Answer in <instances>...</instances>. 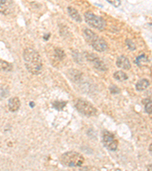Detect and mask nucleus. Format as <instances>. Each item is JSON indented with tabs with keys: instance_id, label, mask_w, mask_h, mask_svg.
<instances>
[{
	"instance_id": "1",
	"label": "nucleus",
	"mask_w": 152,
	"mask_h": 171,
	"mask_svg": "<svg viewBox=\"0 0 152 171\" xmlns=\"http://www.w3.org/2000/svg\"><path fill=\"white\" fill-rule=\"evenodd\" d=\"M25 68L30 73L38 75L43 69L42 59L38 52L32 48H27L23 53Z\"/></svg>"
},
{
	"instance_id": "2",
	"label": "nucleus",
	"mask_w": 152,
	"mask_h": 171,
	"mask_svg": "<svg viewBox=\"0 0 152 171\" xmlns=\"http://www.w3.org/2000/svg\"><path fill=\"white\" fill-rule=\"evenodd\" d=\"M83 34L86 41L91 45L96 51L102 53L108 50V45L107 42L103 38H101L99 36L90 29L85 28L83 30Z\"/></svg>"
},
{
	"instance_id": "3",
	"label": "nucleus",
	"mask_w": 152,
	"mask_h": 171,
	"mask_svg": "<svg viewBox=\"0 0 152 171\" xmlns=\"http://www.w3.org/2000/svg\"><path fill=\"white\" fill-rule=\"evenodd\" d=\"M60 160L61 163L68 167H80L83 165L85 158L80 153L68 151L61 156Z\"/></svg>"
},
{
	"instance_id": "4",
	"label": "nucleus",
	"mask_w": 152,
	"mask_h": 171,
	"mask_svg": "<svg viewBox=\"0 0 152 171\" xmlns=\"http://www.w3.org/2000/svg\"><path fill=\"white\" fill-rule=\"evenodd\" d=\"M77 110L85 117H95L97 114V109L88 101L85 100H78L75 104Z\"/></svg>"
},
{
	"instance_id": "5",
	"label": "nucleus",
	"mask_w": 152,
	"mask_h": 171,
	"mask_svg": "<svg viewBox=\"0 0 152 171\" xmlns=\"http://www.w3.org/2000/svg\"><path fill=\"white\" fill-rule=\"evenodd\" d=\"M85 20L88 25L94 28L100 30H103L105 28L106 22L104 18L93 14L91 11H87L85 13Z\"/></svg>"
},
{
	"instance_id": "6",
	"label": "nucleus",
	"mask_w": 152,
	"mask_h": 171,
	"mask_svg": "<svg viewBox=\"0 0 152 171\" xmlns=\"http://www.w3.org/2000/svg\"><path fill=\"white\" fill-rule=\"evenodd\" d=\"M102 141L104 147L108 150L114 151L117 150L118 148V141L116 138L115 135L112 132L107 130H104L102 133Z\"/></svg>"
},
{
	"instance_id": "7",
	"label": "nucleus",
	"mask_w": 152,
	"mask_h": 171,
	"mask_svg": "<svg viewBox=\"0 0 152 171\" xmlns=\"http://www.w3.org/2000/svg\"><path fill=\"white\" fill-rule=\"evenodd\" d=\"M85 54L87 60L89 61L90 63L93 65L94 68H95L98 70L101 71V72H105V71L107 70V67L105 65V63L96 55L90 53H85Z\"/></svg>"
},
{
	"instance_id": "8",
	"label": "nucleus",
	"mask_w": 152,
	"mask_h": 171,
	"mask_svg": "<svg viewBox=\"0 0 152 171\" xmlns=\"http://www.w3.org/2000/svg\"><path fill=\"white\" fill-rule=\"evenodd\" d=\"M14 11V3L12 0H0V13L2 14H10Z\"/></svg>"
},
{
	"instance_id": "9",
	"label": "nucleus",
	"mask_w": 152,
	"mask_h": 171,
	"mask_svg": "<svg viewBox=\"0 0 152 171\" xmlns=\"http://www.w3.org/2000/svg\"><path fill=\"white\" fill-rule=\"evenodd\" d=\"M117 67L123 69L124 70H129L131 69V63L127 57L125 56H120L116 60Z\"/></svg>"
},
{
	"instance_id": "10",
	"label": "nucleus",
	"mask_w": 152,
	"mask_h": 171,
	"mask_svg": "<svg viewBox=\"0 0 152 171\" xmlns=\"http://www.w3.org/2000/svg\"><path fill=\"white\" fill-rule=\"evenodd\" d=\"M21 107V101L17 97L10 98L8 101V109L11 112H16Z\"/></svg>"
},
{
	"instance_id": "11",
	"label": "nucleus",
	"mask_w": 152,
	"mask_h": 171,
	"mask_svg": "<svg viewBox=\"0 0 152 171\" xmlns=\"http://www.w3.org/2000/svg\"><path fill=\"white\" fill-rule=\"evenodd\" d=\"M68 13H69V16L74 20V21H77V22H82V18L79 13L75 8H72V7H68L67 8Z\"/></svg>"
},
{
	"instance_id": "12",
	"label": "nucleus",
	"mask_w": 152,
	"mask_h": 171,
	"mask_svg": "<svg viewBox=\"0 0 152 171\" xmlns=\"http://www.w3.org/2000/svg\"><path fill=\"white\" fill-rule=\"evenodd\" d=\"M150 85V82L147 79H141L135 85V89L138 91H142L147 89Z\"/></svg>"
},
{
	"instance_id": "13",
	"label": "nucleus",
	"mask_w": 152,
	"mask_h": 171,
	"mask_svg": "<svg viewBox=\"0 0 152 171\" xmlns=\"http://www.w3.org/2000/svg\"><path fill=\"white\" fill-rule=\"evenodd\" d=\"M69 77H70L71 80L75 82H79L81 81L82 79V74L80 71L76 70V69H72L69 71Z\"/></svg>"
},
{
	"instance_id": "14",
	"label": "nucleus",
	"mask_w": 152,
	"mask_h": 171,
	"mask_svg": "<svg viewBox=\"0 0 152 171\" xmlns=\"http://www.w3.org/2000/svg\"><path fill=\"white\" fill-rule=\"evenodd\" d=\"M13 69V66L11 63H8L6 61L0 59V71L1 72H11Z\"/></svg>"
},
{
	"instance_id": "15",
	"label": "nucleus",
	"mask_w": 152,
	"mask_h": 171,
	"mask_svg": "<svg viewBox=\"0 0 152 171\" xmlns=\"http://www.w3.org/2000/svg\"><path fill=\"white\" fill-rule=\"evenodd\" d=\"M113 78L119 82H124L128 79V75L123 71H117L113 74Z\"/></svg>"
},
{
	"instance_id": "16",
	"label": "nucleus",
	"mask_w": 152,
	"mask_h": 171,
	"mask_svg": "<svg viewBox=\"0 0 152 171\" xmlns=\"http://www.w3.org/2000/svg\"><path fill=\"white\" fill-rule=\"evenodd\" d=\"M142 103L144 104V110L147 114H151V101L149 99L144 100Z\"/></svg>"
},
{
	"instance_id": "17",
	"label": "nucleus",
	"mask_w": 152,
	"mask_h": 171,
	"mask_svg": "<svg viewBox=\"0 0 152 171\" xmlns=\"http://www.w3.org/2000/svg\"><path fill=\"white\" fill-rule=\"evenodd\" d=\"M55 56H56V58L57 59L62 61L65 58L66 55H65L64 51L62 49L56 48L55 49Z\"/></svg>"
},
{
	"instance_id": "18",
	"label": "nucleus",
	"mask_w": 152,
	"mask_h": 171,
	"mask_svg": "<svg viewBox=\"0 0 152 171\" xmlns=\"http://www.w3.org/2000/svg\"><path fill=\"white\" fill-rule=\"evenodd\" d=\"M66 105V102H64V101H55L53 103V107L56 110H63Z\"/></svg>"
},
{
	"instance_id": "19",
	"label": "nucleus",
	"mask_w": 152,
	"mask_h": 171,
	"mask_svg": "<svg viewBox=\"0 0 152 171\" xmlns=\"http://www.w3.org/2000/svg\"><path fill=\"white\" fill-rule=\"evenodd\" d=\"M144 62H148V59H147V56L144 54L140 55V56H138L135 59V63L139 66H141V63H144Z\"/></svg>"
},
{
	"instance_id": "20",
	"label": "nucleus",
	"mask_w": 152,
	"mask_h": 171,
	"mask_svg": "<svg viewBox=\"0 0 152 171\" xmlns=\"http://www.w3.org/2000/svg\"><path fill=\"white\" fill-rule=\"evenodd\" d=\"M126 43L127 46H128L129 49L130 50H135V43H133V42L131 40H129V39H127V40H126Z\"/></svg>"
},
{
	"instance_id": "21",
	"label": "nucleus",
	"mask_w": 152,
	"mask_h": 171,
	"mask_svg": "<svg viewBox=\"0 0 152 171\" xmlns=\"http://www.w3.org/2000/svg\"><path fill=\"white\" fill-rule=\"evenodd\" d=\"M105 1L109 2L110 4L113 5L114 7H116V8H117V7H119L120 5H121L120 0H105Z\"/></svg>"
},
{
	"instance_id": "22",
	"label": "nucleus",
	"mask_w": 152,
	"mask_h": 171,
	"mask_svg": "<svg viewBox=\"0 0 152 171\" xmlns=\"http://www.w3.org/2000/svg\"><path fill=\"white\" fill-rule=\"evenodd\" d=\"M110 92L112 93V94L115 95V94H119L120 90L118 87L116 86V85H113L110 87Z\"/></svg>"
}]
</instances>
